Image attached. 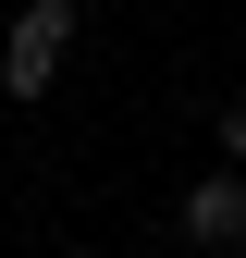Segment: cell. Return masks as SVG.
I'll return each instance as SVG.
<instances>
[{
	"mask_svg": "<svg viewBox=\"0 0 246 258\" xmlns=\"http://www.w3.org/2000/svg\"><path fill=\"white\" fill-rule=\"evenodd\" d=\"M86 25H74V0H25L13 25H0V99L13 111H37L49 86H61V49H74Z\"/></svg>",
	"mask_w": 246,
	"mask_h": 258,
	"instance_id": "cell-1",
	"label": "cell"
},
{
	"mask_svg": "<svg viewBox=\"0 0 246 258\" xmlns=\"http://www.w3.org/2000/svg\"><path fill=\"white\" fill-rule=\"evenodd\" d=\"M184 246H209V258H234V246H246V172H234V160L184 184Z\"/></svg>",
	"mask_w": 246,
	"mask_h": 258,
	"instance_id": "cell-2",
	"label": "cell"
},
{
	"mask_svg": "<svg viewBox=\"0 0 246 258\" xmlns=\"http://www.w3.org/2000/svg\"><path fill=\"white\" fill-rule=\"evenodd\" d=\"M222 160L246 172V99H222Z\"/></svg>",
	"mask_w": 246,
	"mask_h": 258,
	"instance_id": "cell-3",
	"label": "cell"
}]
</instances>
